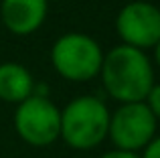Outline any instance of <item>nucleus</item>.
<instances>
[{"label": "nucleus", "mask_w": 160, "mask_h": 158, "mask_svg": "<svg viewBox=\"0 0 160 158\" xmlns=\"http://www.w3.org/2000/svg\"><path fill=\"white\" fill-rule=\"evenodd\" d=\"M35 93V79L20 63H0V99L20 103Z\"/></svg>", "instance_id": "obj_8"}, {"label": "nucleus", "mask_w": 160, "mask_h": 158, "mask_svg": "<svg viewBox=\"0 0 160 158\" xmlns=\"http://www.w3.org/2000/svg\"><path fill=\"white\" fill-rule=\"evenodd\" d=\"M142 158H160V136H154L148 144L144 146V154Z\"/></svg>", "instance_id": "obj_10"}, {"label": "nucleus", "mask_w": 160, "mask_h": 158, "mask_svg": "<svg viewBox=\"0 0 160 158\" xmlns=\"http://www.w3.org/2000/svg\"><path fill=\"white\" fill-rule=\"evenodd\" d=\"M99 73L106 91L122 103L144 101L154 85V67L146 53L124 43L103 55Z\"/></svg>", "instance_id": "obj_1"}, {"label": "nucleus", "mask_w": 160, "mask_h": 158, "mask_svg": "<svg viewBox=\"0 0 160 158\" xmlns=\"http://www.w3.org/2000/svg\"><path fill=\"white\" fill-rule=\"evenodd\" d=\"M144 101H146V106L150 107V111L154 114V118L160 120V83H154Z\"/></svg>", "instance_id": "obj_9"}, {"label": "nucleus", "mask_w": 160, "mask_h": 158, "mask_svg": "<svg viewBox=\"0 0 160 158\" xmlns=\"http://www.w3.org/2000/svg\"><path fill=\"white\" fill-rule=\"evenodd\" d=\"M109 111L106 103L93 95L75 97L61 111V134L67 146L91 150L108 138Z\"/></svg>", "instance_id": "obj_2"}, {"label": "nucleus", "mask_w": 160, "mask_h": 158, "mask_svg": "<svg viewBox=\"0 0 160 158\" xmlns=\"http://www.w3.org/2000/svg\"><path fill=\"white\" fill-rule=\"evenodd\" d=\"M14 128L31 146H51L61 134V111L47 95L32 93L16 107Z\"/></svg>", "instance_id": "obj_4"}, {"label": "nucleus", "mask_w": 160, "mask_h": 158, "mask_svg": "<svg viewBox=\"0 0 160 158\" xmlns=\"http://www.w3.org/2000/svg\"><path fill=\"white\" fill-rule=\"evenodd\" d=\"M156 122L154 114L146 101H130L122 103L112 116H109L108 136L116 144L118 150L138 152L156 134Z\"/></svg>", "instance_id": "obj_5"}, {"label": "nucleus", "mask_w": 160, "mask_h": 158, "mask_svg": "<svg viewBox=\"0 0 160 158\" xmlns=\"http://www.w3.org/2000/svg\"><path fill=\"white\" fill-rule=\"evenodd\" d=\"M154 59H156V65H158V69H160V41L154 45Z\"/></svg>", "instance_id": "obj_12"}, {"label": "nucleus", "mask_w": 160, "mask_h": 158, "mask_svg": "<svg viewBox=\"0 0 160 158\" xmlns=\"http://www.w3.org/2000/svg\"><path fill=\"white\" fill-rule=\"evenodd\" d=\"M103 53L98 41L83 32H67L55 41L51 63L55 71L69 81H89L99 73Z\"/></svg>", "instance_id": "obj_3"}, {"label": "nucleus", "mask_w": 160, "mask_h": 158, "mask_svg": "<svg viewBox=\"0 0 160 158\" xmlns=\"http://www.w3.org/2000/svg\"><path fill=\"white\" fill-rule=\"evenodd\" d=\"M102 158H140L136 152H126V150H112V152H106Z\"/></svg>", "instance_id": "obj_11"}, {"label": "nucleus", "mask_w": 160, "mask_h": 158, "mask_svg": "<svg viewBox=\"0 0 160 158\" xmlns=\"http://www.w3.org/2000/svg\"><path fill=\"white\" fill-rule=\"evenodd\" d=\"M49 0H2L0 16L12 35L27 37L35 32L47 18Z\"/></svg>", "instance_id": "obj_7"}, {"label": "nucleus", "mask_w": 160, "mask_h": 158, "mask_svg": "<svg viewBox=\"0 0 160 158\" xmlns=\"http://www.w3.org/2000/svg\"><path fill=\"white\" fill-rule=\"evenodd\" d=\"M116 31L124 45L150 49L160 41V8L144 0L128 2L116 18Z\"/></svg>", "instance_id": "obj_6"}]
</instances>
